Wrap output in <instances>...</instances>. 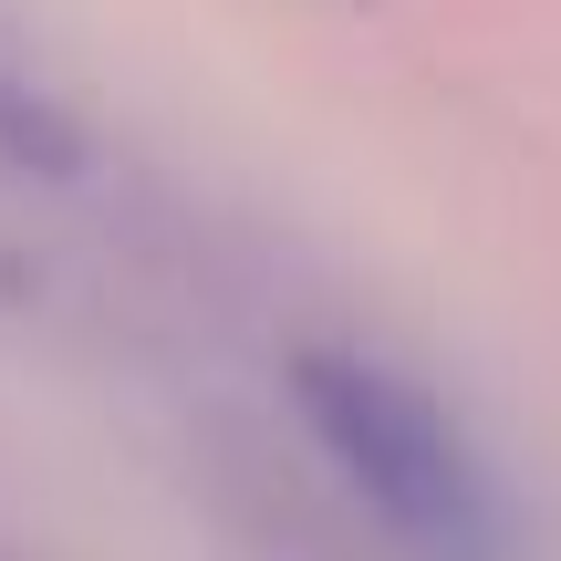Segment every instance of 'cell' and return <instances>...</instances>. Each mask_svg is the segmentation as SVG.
I'll return each instance as SVG.
<instances>
[{"label": "cell", "instance_id": "1", "mask_svg": "<svg viewBox=\"0 0 561 561\" xmlns=\"http://www.w3.org/2000/svg\"><path fill=\"white\" fill-rule=\"evenodd\" d=\"M291 405L312 426L322 468L354 489V510L405 561H510L500 479L416 375L343 354V343H312V354H291Z\"/></svg>", "mask_w": 561, "mask_h": 561}]
</instances>
